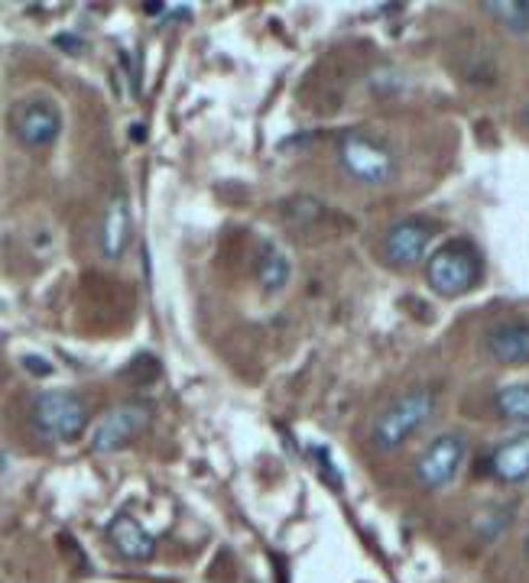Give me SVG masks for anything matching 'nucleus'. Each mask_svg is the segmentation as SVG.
<instances>
[{
    "label": "nucleus",
    "instance_id": "1",
    "mask_svg": "<svg viewBox=\"0 0 529 583\" xmlns=\"http://www.w3.org/2000/svg\"><path fill=\"white\" fill-rule=\"evenodd\" d=\"M485 263L471 241H448L429 256L426 283L441 298H461L481 286Z\"/></svg>",
    "mask_w": 529,
    "mask_h": 583
},
{
    "label": "nucleus",
    "instance_id": "2",
    "mask_svg": "<svg viewBox=\"0 0 529 583\" xmlns=\"http://www.w3.org/2000/svg\"><path fill=\"white\" fill-rule=\"evenodd\" d=\"M436 412V396L429 389H413L406 396L394 399L377 421H374V431H370V441L380 454H390L403 448L429 418Z\"/></svg>",
    "mask_w": 529,
    "mask_h": 583
},
{
    "label": "nucleus",
    "instance_id": "3",
    "mask_svg": "<svg viewBox=\"0 0 529 583\" xmlns=\"http://www.w3.org/2000/svg\"><path fill=\"white\" fill-rule=\"evenodd\" d=\"M338 166L360 185H387L397 172V156L380 140L354 130L338 140Z\"/></svg>",
    "mask_w": 529,
    "mask_h": 583
},
{
    "label": "nucleus",
    "instance_id": "4",
    "mask_svg": "<svg viewBox=\"0 0 529 583\" xmlns=\"http://www.w3.org/2000/svg\"><path fill=\"white\" fill-rule=\"evenodd\" d=\"M468 460V441L461 431H445L439 438H433L423 454L413 463L416 483L423 490H445L448 483L458 480L461 467Z\"/></svg>",
    "mask_w": 529,
    "mask_h": 583
},
{
    "label": "nucleus",
    "instance_id": "5",
    "mask_svg": "<svg viewBox=\"0 0 529 583\" xmlns=\"http://www.w3.org/2000/svg\"><path fill=\"white\" fill-rule=\"evenodd\" d=\"M37 425L52 441H75L89 428V406L69 389H45L37 399Z\"/></svg>",
    "mask_w": 529,
    "mask_h": 583
},
{
    "label": "nucleus",
    "instance_id": "6",
    "mask_svg": "<svg viewBox=\"0 0 529 583\" xmlns=\"http://www.w3.org/2000/svg\"><path fill=\"white\" fill-rule=\"evenodd\" d=\"M10 130L27 150H49L62 133V111L52 98H23L13 114Z\"/></svg>",
    "mask_w": 529,
    "mask_h": 583
},
{
    "label": "nucleus",
    "instance_id": "7",
    "mask_svg": "<svg viewBox=\"0 0 529 583\" xmlns=\"http://www.w3.org/2000/svg\"><path fill=\"white\" fill-rule=\"evenodd\" d=\"M150 428V409L140 402H128L111 409L108 416L101 418V425L91 434V451L94 454H114L121 448H128L136 434H143Z\"/></svg>",
    "mask_w": 529,
    "mask_h": 583
},
{
    "label": "nucleus",
    "instance_id": "8",
    "mask_svg": "<svg viewBox=\"0 0 529 583\" xmlns=\"http://www.w3.org/2000/svg\"><path fill=\"white\" fill-rule=\"evenodd\" d=\"M436 237V224L423 221V217H406L397 221L387 237H384V256L390 266L397 269H413L416 263H423V256L429 253V244Z\"/></svg>",
    "mask_w": 529,
    "mask_h": 583
},
{
    "label": "nucleus",
    "instance_id": "9",
    "mask_svg": "<svg viewBox=\"0 0 529 583\" xmlns=\"http://www.w3.org/2000/svg\"><path fill=\"white\" fill-rule=\"evenodd\" d=\"M485 350L490 360L503 367L529 364V321H500L485 337Z\"/></svg>",
    "mask_w": 529,
    "mask_h": 583
},
{
    "label": "nucleus",
    "instance_id": "10",
    "mask_svg": "<svg viewBox=\"0 0 529 583\" xmlns=\"http://www.w3.org/2000/svg\"><path fill=\"white\" fill-rule=\"evenodd\" d=\"M487 470L497 483H507V487H520L529 480V431L527 434H517L503 444L494 448V454L487 460Z\"/></svg>",
    "mask_w": 529,
    "mask_h": 583
},
{
    "label": "nucleus",
    "instance_id": "11",
    "mask_svg": "<svg viewBox=\"0 0 529 583\" xmlns=\"http://www.w3.org/2000/svg\"><path fill=\"white\" fill-rule=\"evenodd\" d=\"M108 542L114 544V551L121 558H128V561H150L156 554V539L133 515H128V512H121L118 519H111Z\"/></svg>",
    "mask_w": 529,
    "mask_h": 583
},
{
    "label": "nucleus",
    "instance_id": "12",
    "mask_svg": "<svg viewBox=\"0 0 529 583\" xmlns=\"http://www.w3.org/2000/svg\"><path fill=\"white\" fill-rule=\"evenodd\" d=\"M128 244H131V208L124 198H114L101 227V253L108 259H121L128 253Z\"/></svg>",
    "mask_w": 529,
    "mask_h": 583
},
{
    "label": "nucleus",
    "instance_id": "13",
    "mask_svg": "<svg viewBox=\"0 0 529 583\" xmlns=\"http://www.w3.org/2000/svg\"><path fill=\"white\" fill-rule=\"evenodd\" d=\"M494 412L510 425H529V382H510L494 392Z\"/></svg>",
    "mask_w": 529,
    "mask_h": 583
},
{
    "label": "nucleus",
    "instance_id": "14",
    "mask_svg": "<svg viewBox=\"0 0 529 583\" xmlns=\"http://www.w3.org/2000/svg\"><path fill=\"white\" fill-rule=\"evenodd\" d=\"M481 10L513 37L529 33V0H487V3H481Z\"/></svg>",
    "mask_w": 529,
    "mask_h": 583
},
{
    "label": "nucleus",
    "instance_id": "15",
    "mask_svg": "<svg viewBox=\"0 0 529 583\" xmlns=\"http://www.w3.org/2000/svg\"><path fill=\"white\" fill-rule=\"evenodd\" d=\"M289 276H293V269H289V259L283 256V250L266 247L261 253V259H257V283H261V289L266 295H276V292L286 289Z\"/></svg>",
    "mask_w": 529,
    "mask_h": 583
},
{
    "label": "nucleus",
    "instance_id": "16",
    "mask_svg": "<svg viewBox=\"0 0 529 583\" xmlns=\"http://www.w3.org/2000/svg\"><path fill=\"white\" fill-rule=\"evenodd\" d=\"M37 360H40V357H23V364H27L33 374H43V376L52 374V367H49V364H37Z\"/></svg>",
    "mask_w": 529,
    "mask_h": 583
},
{
    "label": "nucleus",
    "instance_id": "17",
    "mask_svg": "<svg viewBox=\"0 0 529 583\" xmlns=\"http://www.w3.org/2000/svg\"><path fill=\"white\" fill-rule=\"evenodd\" d=\"M523 124L529 126V101H527V108H523Z\"/></svg>",
    "mask_w": 529,
    "mask_h": 583
},
{
    "label": "nucleus",
    "instance_id": "18",
    "mask_svg": "<svg viewBox=\"0 0 529 583\" xmlns=\"http://www.w3.org/2000/svg\"><path fill=\"white\" fill-rule=\"evenodd\" d=\"M523 548H527V558H529V532H527V542H523Z\"/></svg>",
    "mask_w": 529,
    "mask_h": 583
}]
</instances>
